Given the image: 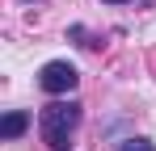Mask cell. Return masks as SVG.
I'll list each match as a JSON object with an SVG mask.
<instances>
[{
    "mask_svg": "<svg viewBox=\"0 0 156 151\" xmlns=\"http://www.w3.org/2000/svg\"><path fill=\"white\" fill-rule=\"evenodd\" d=\"M80 126V105L76 101H51L42 113H38V130H42V143L51 151H68L72 147V130Z\"/></svg>",
    "mask_w": 156,
    "mask_h": 151,
    "instance_id": "obj_1",
    "label": "cell"
},
{
    "mask_svg": "<svg viewBox=\"0 0 156 151\" xmlns=\"http://www.w3.org/2000/svg\"><path fill=\"white\" fill-rule=\"evenodd\" d=\"M38 84H42V92H51V97H63V92H72L80 84V72L68 63V59H51L42 72H38Z\"/></svg>",
    "mask_w": 156,
    "mask_h": 151,
    "instance_id": "obj_2",
    "label": "cell"
},
{
    "mask_svg": "<svg viewBox=\"0 0 156 151\" xmlns=\"http://www.w3.org/2000/svg\"><path fill=\"white\" fill-rule=\"evenodd\" d=\"M26 126H30V118L21 113V109H13V113H4V122H0V134H4V139H17Z\"/></svg>",
    "mask_w": 156,
    "mask_h": 151,
    "instance_id": "obj_3",
    "label": "cell"
},
{
    "mask_svg": "<svg viewBox=\"0 0 156 151\" xmlns=\"http://www.w3.org/2000/svg\"><path fill=\"white\" fill-rule=\"evenodd\" d=\"M118 151H156V147L148 143V139H127V143H122Z\"/></svg>",
    "mask_w": 156,
    "mask_h": 151,
    "instance_id": "obj_4",
    "label": "cell"
},
{
    "mask_svg": "<svg viewBox=\"0 0 156 151\" xmlns=\"http://www.w3.org/2000/svg\"><path fill=\"white\" fill-rule=\"evenodd\" d=\"M105 4H122V0H105Z\"/></svg>",
    "mask_w": 156,
    "mask_h": 151,
    "instance_id": "obj_5",
    "label": "cell"
}]
</instances>
